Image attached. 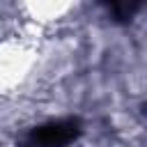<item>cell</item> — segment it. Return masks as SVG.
Here are the masks:
<instances>
[{
  "label": "cell",
  "instance_id": "obj_1",
  "mask_svg": "<svg viewBox=\"0 0 147 147\" xmlns=\"http://www.w3.org/2000/svg\"><path fill=\"white\" fill-rule=\"evenodd\" d=\"M78 133L80 129L76 119H60V122L37 126L30 133V145L32 147H67L78 138Z\"/></svg>",
  "mask_w": 147,
  "mask_h": 147
},
{
  "label": "cell",
  "instance_id": "obj_2",
  "mask_svg": "<svg viewBox=\"0 0 147 147\" xmlns=\"http://www.w3.org/2000/svg\"><path fill=\"white\" fill-rule=\"evenodd\" d=\"M140 7V2L138 0H122V2H113V5H108V9H110V14L117 18V21H129L133 14H136V9Z\"/></svg>",
  "mask_w": 147,
  "mask_h": 147
}]
</instances>
